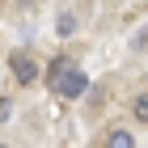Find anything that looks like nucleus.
<instances>
[{
    "label": "nucleus",
    "instance_id": "423d86ee",
    "mask_svg": "<svg viewBox=\"0 0 148 148\" xmlns=\"http://www.w3.org/2000/svg\"><path fill=\"white\" fill-rule=\"evenodd\" d=\"M136 119H140V123H148V93H140V97H136Z\"/></svg>",
    "mask_w": 148,
    "mask_h": 148
},
{
    "label": "nucleus",
    "instance_id": "6e6552de",
    "mask_svg": "<svg viewBox=\"0 0 148 148\" xmlns=\"http://www.w3.org/2000/svg\"><path fill=\"white\" fill-rule=\"evenodd\" d=\"M21 4H30V0H21Z\"/></svg>",
    "mask_w": 148,
    "mask_h": 148
},
{
    "label": "nucleus",
    "instance_id": "7ed1b4c3",
    "mask_svg": "<svg viewBox=\"0 0 148 148\" xmlns=\"http://www.w3.org/2000/svg\"><path fill=\"white\" fill-rule=\"evenodd\" d=\"M106 148H136V140H131V131H110Z\"/></svg>",
    "mask_w": 148,
    "mask_h": 148
},
{
    "label": "nucleus",
    "instance_id": "39448f33",
    "mask_svg": "<svg viewBox=\"0 0 148 148\" xmlns=\"http://www.w3.org/2000/svg\"><path fill=\"white\" fill-rule=\"evenodd\" d=\"M68 68H72L68 59H51V72H47V80H51V89H55V80L64 76V72H68Z\"/></svg>",
    "mask_w": 148,
    "mask_h": 148
},
{
    "label": "nucleus",
    "instance_id": "0eeeda50",
    "mask_svg": "<svg viewBox=\"0 0 148 148\" xmlns=\"http://www.w3.org/2000/svg\"><path fill=\"white\" fill-rule=\"evenodd\" d=\"M9 114H13V102H9V97H0V123H4Z\"/></svg>",
    "mask_w": 148,
    "mask_h": 148
},
{
    "label": "nucleus",
    "instance_id": "f257e3e1",
    "mask_svg": "<svg viewBox=\"0 0 148 148\" xmlns=\"http://www.w3.org/2000/svg\"><path fill=\"white\" fill-rule=\"evenodd\" d=\"M85 89H89V76H85L80 68H68L64 76L55 80V93H59V97H80Z\"/></svg>",
    "mask_w": 148,
    "mask_h": 148
},
{
    "label": "nucleus",
    "instance_id": "20e7f679",
    "mask_svg": "<svg viewBox=\"0 0 148 148\" xmlns=\"http://www.w3.org/2000/svg\"><path fill=\"white\" fill-rule=\"evenodd\" d=\"M55 34H76V17H72V13H59V21H55Z\"/></svg>",
    "mask_w": 148,
    "mask_h": 148
},
{
    "label": "nucleus",
    "instance_id": "f03ea898",
    "mask_svg": "<svg viewBox=\"0 0 148 148\" xmlns=\"http://www.w3.org/2000/svg\"><path fill=\"white\" fill-rule=\"evenodd\" d=\"M9 68H13V76H17V85H34V80H38V64L25 55V51H13V55H9Z\"/></svg>",
    "mask_w": 148,
    "mask_h": 148
}]
</instances>
